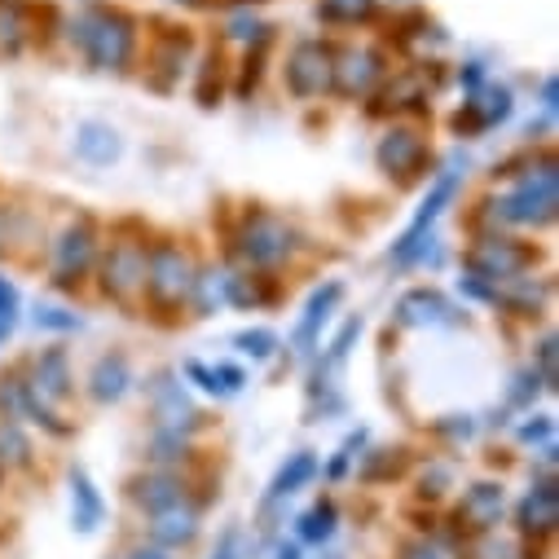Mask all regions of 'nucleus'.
<instances>
[{
	"instance_id": "4",
	"label": "nucleus",
	"mask_w": 559,
	"mask_h": 559,
	"mask_svg": "<svg viewBox=\"0 0 559 559\" xmlns=\"http://www.w3.org/2000/svg\"><path fill=\"white\" fill-rule=\"evenodd\" d=\"M331 71L335 67H331V53L322 45H300L292 67H287V84H292V93L313 97V93H322L331 84Z\"/></svg>"
},
{
	"instance_id": "15",
	"label": "nucleus",
	"mask_w": 559,
	"mask_h": 559,
	"mask_svg": "<svg viewBox=\"0 0 559 559\" xmlns=\"http://www.w3.org/2000/svg\"><path fill=\"white\" fill-rule=\"evenodd\" d=\"M132 498H136V502H142V507L155 515V511H164V507L181 502V480H173V476H151V480H136V485H132Z\"/></svg>"
},
{
	"instance_id": "30",
	"label": "nucleus",
	"mask_w": 559,
	"mask_h": 559,
	"mask_svg": "<svg viewBox=\"0 0 559 559\" xmlns=\"http://www.w3.org/2000/svg\"><path fill=\"white\" fill-rule=\"evenodd\" d=\"M273 559H300V546H283V550H277Z\"/></svg>"
},
{
	"instance_id": "11",
	"label": "nucleus",
	"mask_w": 559,
	"mask_h": 559,
	"mask_svg": "<svg viewBox=\"0 0 559 559\" xmlns=\"http://www.w3.org/2000/svg\"><path fill=\"white\" fill-rule=\"evenodd\" d=\"M313 472H318V459H313V454H296L283 472L273 476V485H269V493H264V507H273V502H283V498L300 493V485H309Z\"/></svg>"
},
{
	"instance_id": "1",
	"label": "nucleus",
	"mask_w": 559,
	"mask_h": 559,
	"mask_svg": "<svg viewBox=\"0 0 559 559\" xmlns=\"http://www.w3.org/2000/svg\"><path fill=\"white\" fill-rule=\"evenodd\" d=\"M80 45L84 53L97 62V67H123L128 49H132V32L123 19L115 14H93L84 27H80Z\"/></svg>"
},
{
	"instance_id": "5",
	"label": "nucleus",
	"mask_w": 559,
	"mask_h": 559,
	"mask_svg": "<svg viewBox=\"0 0 559 559\" xmlns=\"http://www.w3.org/2000/svg\"><path fill=\"white\" fill-rule=\"evenodd\" d=\"M242 251H247V260H255V264L283 260V255L292 251V234L277 225V221H269V216H255V221L247 225V234H242Z\"/></svg>"
},
{
	"instance_id": "20",
	"label": "nucleus",
	"mask_w": 559,
	"mask_h": 559,
	"mask_svg": "<svg viewBox=\"0 0 559 559\" xmlns=\"http://www.w3.org/2000/svg\"><path fill=\"white\" fill-rule=\"evenodd\" d=\"M40 396H62L67 392V361L58 357V353H49V357H40V366H36V383H32Z\"/></svg>"
},
{
	"instance_id": "23",
	"label": "nucleus",
	"mask_w": 559,
	"mask_h": 559,
	"mask_svg": "<svg viewBox=\"0 0 559 559\" xmlns=\"http://www.w3.org/2000/svg\"><path fill=\"white\" fill-rule=\"evenodd\" d=\"M238 348L251 353V357H269L273 353V335L269 331H255V335L247 331V335H238Z\"/></svg>"
},
{
	"instance_id": "8",
	"label": "nucleus",
	"mask_w": 559,
	"mask_h": 559,
	"mask_svg": "<svg viewBox=\"0 0 559 559\" xmlns=\"http://www.w3.org/2000/svg\"><path fill=\"white\" fill-rule=\"evenodd\" d=\"M151 533H155V542H164V546H181V542H190V537L199 533V511H194V507L173 502V507L155 511Z\"/></svg>"
},
{
	"instance_id": "18",
	"label": "nucleus",
	"mask_w": 559,
	"mask_h": 559,
	"mask_svg": "<svg viewBox=\"0 0 559 559\" xmlns=\"http://www.w3.org/2000/svg\"><path fill=\"white\" fill-rule=\"evenodd\" d=\"M340 71H344V80H340V88H344V93H366V88H370V80L379 75L374 53H348Z\"/></svg>"
},
{
	"instance_id": "2",
	"label": "nucleus",
	"mask_w": 559,
	"mask_h": 559,
	"mask_svg": "<svg viewBox=\"0 0 559 559\" xmlns=\"http://www.w3.org/2000/svg\"><path fill=\"white\" fill-rule=\"evenodd\" d=\"M507 221H550L555 216V164H546L537 177H524L520 190L502 203Z\"/></svg>"
},
{
	"instance_id": "3",
	"label": "nucleus",
	"mask_w": 559,
	"mask_h": 559,
	"mask_svg": "<svg viewBox=\"0 0 559 559\" xmlns=\"http://www.w3.org/2000/svg\"><path fill=\"white\" fill-rule=\"evenodd\" d=\"M146 287L159 296V300H181L190 292V260L177 251V247H159L151 260H146Z\"/></svg>"
},
{
	"instance_id": "17",
	"label": "nucleus",
	"mask_w": 559,
	"mask_h": 559,
	"mask_svg": "<svg viewBox=\"0 0 559 559\" xmlns=\"http://www.w3.org/2000/svg\"><path fill=\"white\" fill-rule=\"evenodd\" d=\"M75 146H80V155H84V159H93V164H110V159L119 155V142H115V132H110V128H97V123L80 128Z\"/></svg>"
},
{
	"instance_id": "28",
	"label": "nucleus",
	"mask_w": 559,
	"mask_h": 559,
	"mask_svg": "<svg viewBox=\"0 0 559 559\" xmlns=\"http://www.w3.org/2000/svg\"><path fill=\"white\" fill-rule=\"evenodd\" d=\"M0 313H14V292L5 287V277H0Z\"/></svg>"
},
{
	"instance_id": "9",
	"label": "nucleus",
	"mask_w": 559,
	"mask_h": 559,
	"mask_svg": "<svg viewBox=\"0 0 559 559\" xmlns=\"http://www.w3.org/2000/svg\"><path fill=\"white\" fill-rule=\"evenodd\" d=\"M454 181H459V177L450 173V177H441V181L432 186V199L424 203V212H418V216H414V225L405 229V238H401V247H396V260H405V255L418 247V238H424V229H428V225L437 221V212L450 203V194H454Z\"/></svg>"
},
{
	"instance_id": "14",
	"label": "nucleus",
	"mask_w": 559,
	"mask_h": 559,
	"mask_svg": "<svg viewBox=\"0 0 559 559\" xmlns=\"http://www.w3.org/2000/svg\"><path fill=\"white\" fill-rule=\"evenodd\" d=\"M418 159H424V146H418L414 132H392L388 142H383V151H379V164H383L388 173H396V177H405Z\"/></svg>"
},
{
	"instance_id": "24",
	"label": "nucleus",
	"mask_w": 559,
	"mask_h": 559,
	"mask_svg": "<svg viewBox=\"0 0 559 559\" xmlns=\"http://www.w3.org/2000/svg\"><path fill=\"white\" fill-rule=\"evenodd\" d=\"M401 559H445V555H441V550H437L432 542H414V546H409V550H405Z\"/></svg>"
},
{
	"instance_id": "25",
	"label": "nucleus",
	"mask_w": 559,
	"mask_h": 559,
	"mask_svg": "<svg viewBox=\"0 0 559 559\" xmlns=\"http://www.w3.org/2000/svg\"><path fill=\"white\" fill-rule=\"evenodd\" d=\"M40 326H75V318H62V309H40Z\"/></svg>"
},
{
	"instance_id": "19",
	"label": "nucleus",
	"mask_w": 559,
	"mask_h": 559,
	"mask_svg": "<svg viewBox=\"0 0 559 559\" xmlns=\"http://www.w3.org/2000/svg\"><path fill=\"white\" fill-rule=\"evenodd\" d=\"M93 392L102 396V401H115L123 388H128V361L123 357H106V361H97V374H93Z\"/></svg>"
},
{
	"instance_id": "29",
	"label": "nucleus",
	"mask_w": 559,
	"mask_h": 559,
	"mask_svg": "<svg viewBox=\"0 0 559 559\" xmlns=\"http://www.w3.org/2000/svg\"><path fill=\"white\" fill-rule=\"evenodd\" d=\"M537 437H550V424H528L524 428V441H537Z\"/></svg>"
},
{
	"instance_id": "13",
	"label": "nucleus",
	"mask_w": 559,
	"mask_h": 559,
	"mask_svg": "<svg viewBox=\"0 0 559 559\" xmlns=\"http://www.w3.org/2000/svg\"><path fill=\"white\" fill-rule=\"evenodd\" d=\"M88 264H93V234H88V229H71V234L58 242V273H62V283L80 277Z\"/></svg>"
},
{
	"instance_id": "31",
	"label": "nucleus",
	"mask_w": 559,
	"mask_h": 559,
	"mask_svg": "<svg viewBox=\"0 0 559 559\" xmlns=\"http://www.w3.org/2000/svg\"><path fill=\"white\" fill-rule=\"evenodd\" d=\"M128 559H168L164 550H136V555H128Z\"/></svg>"
},
{
	"instance_id": "12",
	"label": "nucleus",
	"mask_w": 559,
	"mask_h": 559,
	"mask_svg": "<svg viewBox=\"0 0 559 559\" xmlns=\"http://www.w3.org/2000/svg\"><path fill=\"white\" fill-rule=\"evenodd\" d=\"M71 520H75L80 533H93L102 524V498H97V489L84 472L71 476Z\"/></svg>"
},
{
	"instance_id": "16",
	"label": "nucleus",
	"mask_w": 559,
	"mask_h": 559,
	"mask_svg": "<svg viewBox=\"0 0 559 559\" xmlns=\"http://www.w3.org/2000/svg\"><path fill=\"white\" fill-rule=\"evenodd\" d=\"M335 300H340V287H335V283H331L326 292H318V296L309 300V309H305V322L296 326V348H300V353H309V344H313L318 326H322V322L331 318V305H335Z\"/></svg>"
},
{
	"instance_id": "7",
	"label": "nucleus",
	"mask_w": 559,
	"mask_h": 559,
	"mask_svg": "<svg viewBox=\"0 0 559 559\" xmlns=\"http://www.w3.org/2000/svg\"><path fill=\"white\" fill-rule=\"evenodd\" d=\"M559 524V493H555V485L546 480V485H537L524 502H520V528L524 533H550Z\"/></svg>"
},
{
	"instance_id": "21",
	"label": "nucleus",
	"mask_w": 559,
	"mask_h": 559,
	"mask_svg": "<svg viewBox=\"0 0 559 559\" xmlns=\"http://www.w3.org/2000/svg\"><path fill=\"white\" fill-rule=\"evenodd\" d=\"M300 533L309 537V542H326L331 533H335V507L326 502V507H313L305 520H300Z\"/></svg>"
},
{
	"instance_id": "22",
	"label": "nucleus",
	"mask_w": 559,
	"mask_h": 559,
	"mask_svg": "<svg viewBox=\"0 0 559 559\" xmlns=\"http://www.w3.org/2000/svg\"><path fill=\"white\" fill-rule=\"evenodd\" d=\"M322 14L326 19H357V14H370V0H322Z\"/></svg>"
},
{
	"instance_id": "10",
	"label": "nucleus",
	"mask_w": 559,
	"mask_h": 559,
	"mask_svg": "<svg viewBox=\"0 0 559 559\" xmlns=\"http://www.w3.org/2000/svg\"><path fill=\"white\" fill-rule=\"evenodd\" d=\"M459 515H463L472 528H489V524H498V515H502V485H476V489H467Z\"/></svg>"
},
{
	"instance_id": "27",
	"label": "nucleus",
	"mask_w": 559,
	"mask_h": 559,
	"mask_svg": "<svg viewBox=\"0 0 559 559\" xmlns=\"http://www.w3.org/2000/svg\"><path fill=\"white\" fill-rule=\"evenodd\" d=\"M542 361H546V383H555V340L542 344Z\"/></svg>"
},
{
	"instance_id": "6",
	"label": "nucleus",
	"mask_w": 559,
	"mask_h": 559,
	"mask_svg": "<svg viewBox=\"0 0 559 559\" xmlns=\"http://www.w3.org/2000/svg\"><path fill=\"white\" fill-rule=\"evenodd\" d=\"M106 287L115 296H132L136 287H146V251H136V247H119L106 264Z\"/></svg>"
},
{
	"instance_id": "26",
	"label": "nucleus",
	"mask_w": 559,
	"mask_h": 559,
	"mask_svg": "<svg viewBox=\"0 0 559 559\" xmlns=\"http://www.w3.org/2000/svg\"><path fill=\"white\" fill-rule=\"evenodd\" d=\"M212 559H238V533H225L221 537V546H216V555Z\"/></svg>"
}]
</instances>
